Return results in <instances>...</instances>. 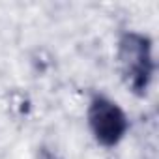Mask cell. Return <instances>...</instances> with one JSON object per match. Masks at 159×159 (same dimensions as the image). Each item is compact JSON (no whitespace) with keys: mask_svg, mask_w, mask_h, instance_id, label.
<instances>
[{"mask_svg":"<svg viewBox=\"0 0 159 159\" xmlns=\"http://www.w3.org/2000/svg\"><path fill=\"white\" fill-rule=\"evenodd\" d=\"M118 58L127 86L137 94H144L153 67L148 38L140 34H125L120 41Z\"/></svg>","mask_w":159,"mask_h":159,"instance_id":"obj_1","label":"cell"},{"mask_svg":"<svg viewBox=\"0 0 159 159\" xmlns=\"http://www.w3.org/2000/svg\"><path fill=\"white\" fill-rule=\"evenodd\" d=\"M88 120L96 139L105 146H114L127 129V122L120 107L105 98H96L92 101Z\"/></svg>","mask_w":159,"mask_h":159,"instance_id":"obj_2","label":"cell"},{"mask_svg":"<svg viewBox=\"0 0 159 159\" xmlns=\"http://www.w3.org/2000/svg\"><path fill=\"white\" fill-rule=\"evenodd\" d=\"M39 159H60L56 153H52L51 150H47V148H41V152H39Z\"/></svg>","mask_w":159,"mask_h":159,"instance_id":"obj_3","label":"cell"}]
</instances>
